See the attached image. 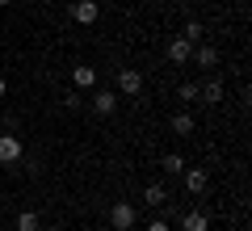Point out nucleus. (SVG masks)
Segmentation results:
<instances>
[{
	"label": "nucleus",
	"instance_id": "nucleus-1",
	"mask_svg": "<svg viewBox=\"0 0 252 231\" xmlns=\"http://www.w3.org/2000/svg\"><path fill=\"white\" fill-rule=\"evenodd\" d=\"M143 93V71L139 67H122L118 71V97H139Z\"/></svg>",
	"mask_w": 252,
	"mask_h": 231
},
{
	"label": "nucleus",
	"instance_id": "nucleus-2",
	"mask_svg": "<svg viewBox=\"0 0 252 231\" xmlns=\"http://www.w3.org/2000/svg\"><path fill=\"white\" fill-rule=\"evenodd\" d=\"M26 156V143L17 134H0V164H17Z\"/></svg>",
	"mask_w": 252,
	"mask_h": 231
},
{
	"label": "nucleus",
	"instance_id": "nucleus-3",
	"mask_svg": "<svg viewBox=\"0 0 252 231\" xmlns=\"http://www.w3.org/2000/svg\"><path fill=\"white\" fill-rule=\"evenodd\" d=\"M109 223H114V231H130V227H135V206H130V202H114Z\"/></svg>",
	"mask_w": 252,
	"mask_h": 231
},
{
	"label": "nucleus",
	"instance_id": "nucleus-4",
	"mask_svg": "<svg viewBox=\"0 0 252 231\" xmlns=\"http://www.w3.org/2000/svg\"><path fill=\"white\" fill-rule=\"evenodd\" d=\"M181 177H185V189H189L193 198H202V194L210 189V177H206V168H185Z\"/></svg>",
	"mask_w": 252,
	"mask_h": 231
},
{
	"label": "nucleus",
	"instance_id": "nucleus-5",
	"mask_svg": "<svg viewBox=\"0 0 252 231\" xmlns=\"http://www.w3.org/2000/svg\"><path fill=\"white\" fill-rule=\"evenodd\" d=\"M72 17L80 21V26H93V21L101 17V4H97V0H76V4H72Z\"/></svg>",
	"mask_w": 252,
	"mask_h": 231
},
{
	"label": "nucleus",
	"instance_id": "nucleus-6",
	"mask_svg": "<svg viewBox=\"0 0 252 231\" xmlns=\"http://www.w3.org/2000/svg\"><path fill=\"white\" fill-rule=\"evenodd\" d=\"M118 101H122V97H118V93H109V89H97V93H93V109H97L101 118H109V114H114V109H118Z\"/></svg>",
	"mask_w": 252,
	"mask_h": 231
},
{
	"label": "nucleus",
	"instance_id": "nucleus-7",
	"mask_svg": "<svg viewBox=\"0 0 252 231\" xmlns=\"http://www.w3.org/2000/svg\"><path fill=\"white\" fill-rule=\"evenodd\" d=\"M72 84L76 89H97V67H89V63L72 67Z\"/></svg>",
	"mask_w": 252,
	"mask_h": 231
},
{
	"label": "nucleus",
	"instance_id": "nucleus-8",
	"mask_svg": "<svg viewBox=\"0 0 252 231\" xmlns=\"http://www.w3.org/2000/svg\"><path fill=\"white\" fill-rule=\"evenodd\" d=\"M189 55H193V42H189V38H172L168 42V59L172 63H189Z\"/></svg>",
	"mask_w": 252,
	"mask_h": 231
},
{
	"label": "nucleus",
	"instance_id": "nucleus-9",
	"mask_svg": "<svg viewBox=\"0 0 252 231\" xmlns=\"http://www.w3.org/2000/svg\"><path fill=\"white\" fill-rule=\"evenodd\" d=\"M189 59L198 63V67H206V71H210V67H219V51H215V46H198Z\"/></svg>",
	"mask_w": 252,
	"mask_h": 231
},
{
	"label": "nucleus",
	"instance_id": "nucleus-10",
	"mask_svg": "<svg viewBox=\"0 0 252 231\" xmlns=\"http://www.w3.org/2000/svg\"><path fill=\"white\" fill-rule=\"evenodd\" d=\"M181 231H210V219L202 210H189L185 219H181Z\"/></svg>",
	"mask_w": 252,
	"mask_h": 231
},
{
	"label": "nucleus",
	"instance_id": "nucleus-11",
	"mask_svg": "<svg viewBox=\"0 0 252 231\" xmlns=\"http://www.w3.org/2000/svg\"><path fill=\"white\" fill-rule=\"evenodd\" d=\"M198 101H206V105H219V101H223V84L219 80H206L198 89Z\"/></svg>",
	"mask_w": 252,
	"mask_h": 231
},
{
	"label": "nucleus",
	"instance_id": "nucleus-12",
	"mask_svg": "<svg viewBox=\"0 0 252 231\" xmlns=\"http://www.w3.org/2000/svg\"><path fill=\"white\" fill-rule=\"evenodd\" d=\"M160 172H168V177H181V172H185V160H181L177 151H168V156H160Z\"/></svg>",
	"mask_w": 252,
	"mask_h": 231
},
{
	"label": "nucleus",
	"instance_id": "nucleus-13",
	"mask_svg": "<svg viewBox=\"0 0 252 231\" xmlns=\"http://www.w3.org/2000/svg\"><path fill=\"white\" fill-rule=\"evenodd\" d=\"M172 134L189 139V134H193V114H177V118H172Z\"/></svg>",
	"mask_w": 252,
	"mask_h": 231
},
{
	"label": "nucleus",
	"instance_id": "nucleus-14",
	"mask_svg": "<svg viewBox=\"0 0 252 231\" xmlns=\"http://www.w3.org/2000/svg\"><path fill=\"white\" fill-rule=\"evenodd\" d=\"M143 202L147 206H164V202H168V189H164V185H147L143 189Z\"/></svg>",
	"mask_w": 252,
	"mask_h": 231
},
{
	"label": "nucleus",
	"instance_id": "nucleus-15",
	"mask_svg": "<svg viewBox=\"0 0 252 231\" xmlns=\"http://www.w3.org/2000/svg\"><path fill=\"white\" fill-rule=\"evenodd\" d=\"M17 231H42V219H38L34 210H21L17 214Z\"/></svg>",
	"mask_w": 252,
	"mask_h": 231
},
{
	"label": "nucleus",
	"instance_id": "nucleus-16",
	"mask_svg": "<svg viewBox=\"0 0 252 231\" xmlns=\"http://www.w3.org/2000/svg\"><path fill=\"white\" fill-rule=\"evenodd\" d=\"M202 34H206V30H202V21H189L181 38H189V42H202Z\"/></svg>",
	"mask_w": 252,
	"mask_h": 231
},
{
	"label": "nucleus",
	"instance_id": "nucleus-17",
	"mask_svg": "<svg viewBox=\"0 0 252 231\" xmlns=\"http://www.w3.org/2000/svg\"><path fill=\"white\" fill-rule=\"evenodd\" d=\"M177 97H181V101H198V84H181Z\"/></svg>",
	"mask_w": 252,
	"mask_h": 231
},
{
	"label": "nucleus",
	"instance_id": "nucleus-18",
	"mask_svg": "<svg viewBox=\"0 0 252 231\" xmlns=\"http://www.w3.org/2000/svg\"><path fill=\"white\" fill-rule=\"evenodd\" d=\"M147 231H172V227H168L164 219H156V223H147Z\"/></svg>",
	"mask_w": 252,
	"mask_h": 231
},
{
	"label": "nucleus",
	"instance_id": "nucleus-19",
	"mask_svg": "<svg viewBox=\"0 0 252 231\" xmlns=\"http://www.w3.org/2000/svg\"><path fill=\"white\" fill-rule=\"evenodd\" d=\"M4 93H9V84H4V76H0V101H4Z\"/></svg>",
	"mask_w": 252,
	"mask_h": 231
},
{
	"label": "nucleus",
	"instance_id": "nucleus-20",
	"mask_svg": "<svg viewBox=\"0 0 252 231\" xmlns=\"http://www.w3.org/2000/svg\"><path fill=\"white\" fill-rule=\"evenodd\" d=\"M9 4H13V0H0V9H9Z\"/></svg>",
	"mask_w": 252,
	"mask_h": 231
},
{
	"label": "nucleus",
	"instance_id": "nucleus-21",
	"mask_svg": "<svg viewBox=\"0 0 252 231\" xmlns=\"http://www.w3.org/2000/svg\"><path fill=\"white\" fill-rule=\"evenodd\" d=\"M51 231H67V227H51Z\"/></svg>",
	"mask_w": 252,
	"mask_h": 231
},
{
	"label": "nucleus",
	"instance_id": "nucleus-22",
	"mask_svg": "<svg viewBox=\"0 0 252 231\" xmlns=\"http://www.w3.org/2000/svg\"><path fill=\"white\" fill-rule=\"evenodd\" d=\"M164 4H172V0H164Z\"/></svg>",
	"mask_w": 252,
	"mask_h": 231
}]
</instances>
